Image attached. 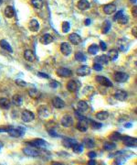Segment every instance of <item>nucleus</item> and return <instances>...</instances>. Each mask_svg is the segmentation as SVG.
Listing matches in <instances>:
<instances>
[{
    "label": "nucleus",
    "instance_id": "7ed1b4c3",
    "mask_svg": "<svg viewBox=\"0 0 137 165\" xmlns=\"http://www.w3.org/2000/svg\"><path fill=\"white\" fill-rule=\"evenodd\" d=\"M21 119L24 122L29 123V122H31L35 119V115H34L33 112H31L29 110H24L21 113Z\"/></svg>",
    "mask_w": 137,
    "mask_h": 165
},
{
    "label": "nucleus",
    "instance_id": "2eb2a0df",
    "mask_svg": "<svg viewBox=\"0 0 137 165\" xmlns=\"http://www.w3.org/2000/svg\"><path fill=\"white\" fill-rule=\"evenodd\" d=\"M76 73L79 76H87L91 73V68L87 65H82L80 68H78V70L76 71Z\"/></svg>",
    "mask_w": 137,
    "mask_h": 165
},
{
    "label": "nucleus",
    "instance_id": "412c9836",
    "mask_svg": "<svg viewBox=\"0 0 137 165\" xmlns=\"http://www.w3.org/2000/svg\"><path fill=\"white\" fill-rule=\"evenodd\" d=\"M77 7L80 10H87V9L90 8L91 4L88 0H79Z\"/></svg>",
    "mask_w": 137,
    "mask_h": 165
},
{
    "label": "nucleus",
    "instance_id": "393cba45",
    "mask_svg": "<svg viewBox=\"0 0 137 165\" xmlns=\"http://www.w3.org/2000/svg\"><path fill=\"white\" fill-rule=\"evenodd\" d=\"M11 106V102L9 101V99L2 97L0 98V107L3 109H8Z\"/></svg>",
    "mask_w": 137,
    "mask_h": 165
},
{
    "label": "nucleus",
    "instance_id": "473e14b6",
    "mask_svg": "<svg viewBox=\"0 0 137 165\" xmlns=\"http://www.w3.org/2000/svg\"><path fill=\"white\" fill-rule=\"evenodd\" d=\"M83 144L85 147L87 148H89V149H92L95 146V142L92 138H84L83 139Z\"/></svg>",
    "mask_w": 137,
    "mask_h": 165
},
{
    "label": "nucleus",
    "instance_id": "79ce46f5",
    "mask_svg": "<svg viewBox=\"0 0 137 165\" xmlns=\"http://www.w3.org/2000/svg\"><path fill=\"white\" fill-rule=\"evenodd\" d=\"M75 59H76V61H85L87 60V57H86V55H85L84 53H77L75 54Z\"/></svg>",
    "mask_w": 137,
    "mask_h": 165
},
{
    "label": "nucleus",
    "instance_id": "8fccbe9b",
    "mask_svg": "<svg viewBox=\"0 0 137 165\" xmlns=\"http://www.w3.org/2000/svg\"><path fill=\"white\" fill-rule=\"evenodd\" d=\"M38 75L40 76V77H42V78H45V79H48L49 78V75H48L47 73H41V72H39L38 73Z\"/></svg>",
    "mask_w": 137,
    "mask_h": 165
},
{
    "label": "nucleus",
    "instance_id": "a211bd4d",
    "mask_svg": "<svg viewBox=\"0 0 137 165\" xmlns=\"http://www.w3.org/2000/svg\"><path fill=\"white\" fill-rule=\"evenodd\" d=\"M53 41H54V38L51 34H45L42 37H40V43H42L44 45L51 44Z\"/></svg>",
    "mask_w": 137,
    "mask_h": 165
},
{
    "label": "nucleus",
    "instance_id": "9d476101",
    "mask_svg": "<svg viewBox=\"0 0 137 165\" xmlns=\"http://www.w3.org/2000/svg\"><path fill=\"white\" fill-rule=\"evenodd\" d=\"M80 83L78 81H75V80H70L68 82L67 84V89L70 91V92H76L79 88H80Z\"/></svg>",
    "mask_w": 137,
    "mask_h": 165
},
{
    "label": "nucleus",
    "instance_id": "0e129e2a",
    "mask_svg": "<svg viewBox=\"0 0 137 165\" xmlns=\"http://www.w3.org/2000/svg\"><path fill=\"white\" fill-rule=\"evenodd\" d=\"M2 3H3V2H2V0H0V5H1Z\"/></svg>",
    "mask_w": 137,
    "mask_h": 165
},
{
    "label": "nucleus",
    "instance_id": "c756f323",
    "mask_svg": "<svg viewBox=\"0 0 137 165\" xmlns=\"http://www.w3.org/2000/svg\"><path fill=\"white\" fill-rule=\"evenodd\" d=\"M108 58H109V60H111V61H115L117 58H118V56H119V53H118V50H115V49H113V50H111L110 52H109V53H108Z\"/></svg>",
    "mask_w": 137,
    "mask_h": 165
},
{
    "label": "nucleus",
    "instance_id": "423d86ee",
    "mask_svg": "<svg viewBox=\"0 0 137 165\" xmlns=\"http://www.w3.org/2000/svg\"><path fill=\"white\" fill-rule=\"evenodd\" d=\"M24 154H26L29 157H38L40 155V151L35 149L34 147H27L23 149Z\"/></svg>",
    "mask_w": 137,
    "mask_h": 165
},
{
    "label": "nucleus",
    "instance_id": "49530a36",
    "mask_svg": "<svg viewBox=\"0 0 137 165\" xmlns=\"http://www.w3.org/2000/svg\"><path fill=\"white\" fill-rule=\"evenodd\" d=\"M48 134H49V136H51V137H54V138L59 137V135L56 133V131H55V129H48Z\"/></svg>",
    "mask_w": 137,
    "mask_h": 165
},
{
    "label": "nucleus",
    "instance_id": "dca6fc26",
    "mask_svg": "<svg viewBox=\"0 0 137 165\" xmlns=\"http://www.w3.org/2000/svg\"><path fill=\"white\" fill-rule=\"evenodd\" d=\"M52 105L55 108H58V109H61L65 107V102L61 98L56 96L52 99Z\"/></svg>",
    "mask_w": 137,
    "mask_h": 165
},
{
    "label": "nucleus",
    "instance_id": "603ef678",
    "mask_svg": "<svg viewBox=\"0 0 137 165\" xmlns=\"http://www.w3.org/2000/svg\"><path fill=\"white\" fill-rule=\"evenodd\" d=\"M137 8H136V6H134L133 8H132V13H133V17L134 18H136V16H137V10H136Z\"/></svg>",
    "mask_w": 137,
    "mask_h": 165
},
{
    "label": "nucleus",
    "instance_id": "c85d7f7f",
    "mask_svg": "<svg viewBox=\"0 0 137 165\" xmlns=\"http://www.w3.org/2000/svg\"><path fill=\"white\" fill-rule=\"evenodd\" d=\"M0 46H1V48H3L4 50L9 52L10 53H13V50H12V48H11V45L6 40H1V41H0Z\"/></svg>",
    "mask_w": 137,
    "mask_h": 165
},
{
    "label": "nucleus",
    "instance_id": "13d9d810",
    "mask_svg": "<svg viewBox=\"0 0 137 165\" xmlns=\"http://www.w3.org/2000/svg\"><path fill=\"white\" fill-rule=\"evenodd\" d=\"M9 128V127H8ZM8 128H0V132H7Z\"/></svg>",
    "mask_w": 137,
    "mask_h": 165
},
{
    "label": "nucleus",
    "instance_id": "f8f14e48",
    "mask_svg": "<svg viewBox=\"0 0 137 165\" xmlns=\"http://www.w3.org/2000/svg\"><path fill=\"white\" fill-rule=\"evenodd\" d=\"M69 41L73 45H78L81 42V37L77 33H71L69 35Z\"/></svg>",
    "mask_w": 137,
    "mask_h": 165
},
{
    "label": "nucleus",
    "instance_id": "680f3d73",
    "mask_svg": "<svg viewBox=\"0 0 137 165\" xmlns=\"http://www.w3.org/2000/svg\"><path fill=\"white\" fill-rule=\"evenodd\" d=\"M130 1H131L132 3H133V4H136V2H137V0H130Z\"/></svg>",
    "mask_w": 137,
    "mask_h": 165
},
{
    "label": "nucleus",
    "instance_id": "052dcab7",
    "mask_svg": "<svg viewBox=\"0 0 137 165\" xmlns=\"http://www.w3.org/2000/svg\"><path fill=\"white\" fill-rule=\"evenodd\" d=\"M132 127V123H127L125 124V128H131Z\"/></svg>",
    "mask_w": 137,
    "mask_h": 165
},
{
    "label": "nucleus",
    "instance_id": "cd10ccee",
    "mask_svg": "<svg viewBox=\"0 0 137 165\" xmlns=\"http://www.w3.org/2000/svg\"><path fill=\"white\" fill-rule=\"evenodd\" d=\"M5 16L8 18H11L15 16V10L14 8L10 7V6H7L6 8H5Z\"/></svg>",
    "mask_w": 137,
    "mask_h": 165
},
{
    "label": "nucleus",
    "instance_id": "aec40b11",
    "mask_svg": "<svg viewBox=\"0 0 137 165\" xmlns=\"http://www.w3.org/2000/svg\"><path fill=\"white\" fill-rule=\"evenodd\" d=\"M38 113L39 115L41 117V118H48L49 115H51V112H49L48 108L46 107V106H41L39 107L38 109Z\"/></svg>",
    "mask_w": 137,
    "mask_h": 165
},
{
    "label": "nucleus",
    "instance_id": "e433bc0d",
    "mask_svg": "<svg viewBox=\"0 0 137 165\" xmlns=\"http://www.w3.org/2000/svg\"><path fill=\"white\" fill-rule=\"evenodd\" d=\"M111 24L109 20H105L103 22V34H107L110 30H111Z\"/></svg>",
    "mask_w": 137,
    "mask_h": 165
},
{
    "label": "nucleus",
    "instance_id": "a18cd8bd",
    "mask_svg": "<svg viewBox=\"0 0 137 165\" xmlns=\"http://www.w3.org/2000/svg\"><path fill=\"white\" fill-rule=\"evenodd\" d=\"M16 84H17L18 85L21 86V87H24V86L27 85V83L25 82L24 80H21V79H17V80H16Z\"/></svg>",
    "mask_w": 137,
    "mask_h": 165
},
{
    "label": "nucleus",
    "instance_id": "bf43d9fd",
    "mask_svg": "<svg viewBox=\"0 0 137 165\" xmlns=\"http://www.w3.org/2000/svg\"><path fill=\"white\" fill-rule=\"evenodd\" d=\"M51 165H63V164L60 163V162H58V161H53Z\"/></svg>",
    "mask_w": 137,
    "mask_h": 165
},
{
    "label": "nucleus",
    "instance_id": "5fc2aeb1",
    "mask_svg": "<svg viewBox=\"0 0 137 165\" xmlns=\"http://www.w3.org/2000/svg\"><path fill=\"white\" fill-rule=\"evenodd\" d=\"M136 31H137V29H136V27H134V28L132 30V33H133V35L134 36V38H136V37H137V33H136Z\"/></svg>",
    "mask_w": 137,
    "mask_h": 165
},
{
    "label": "nucleus",
    "instance_id": "ea45409f",
    "mask_svg": "<svg viewBox=\"0 0 137 165\" xmlns=\"http://www.w3.org/2000/svg\"><path fill=\"white\" fill-rule=\"evenodd\" d=\"M121 137H122L121 133L115 131V132H114L111 135H110L109 138H110V139H111V141H119V139H121Z\"/></svg>",
    "mask_w": 137,
    "mask_h": 165
},
{
    "label": "nucleus",
    "instance_id": "3c124183",
    "mask_svg": "<svg viewBox=\"0 0 137 165\" xmlns=\"http://www.w3.org/2000/svg\"><path fill=\"white\" fill-rule=\"evenodd\" d=\"M96 156H97V154H96L95 151H90L89 153H88V157H89L90 159H94Z\"/></svg>",
    "mask_w": 137,
    "mask_h": 165
},
{
    "label": "nucleus",
    "instance_id": "6e6d98bb",
    "mask_svg": "<svg viewBox=\"0 0 137 165\" xmlns=\"http://www.w3.org/2000/svg\"><path fill=\"white\" fill-rule=\"evenodd\" d=\"M88 165H96V161L93 159H91L88 162Z\"/></svg>",
    "mask_w": 137,
    "mask_h": 165
},
{
    "label": "nucleus",
    "instance_id": "6ab92c4d",
    "mask_svg": "<svg viewBox=\"0 0 137 165\" xmlns=\"http://www.w3.org/2000/svg\"><path fill=\"white\" fill-rule=\"evenodd\" d=\"M127 93L124 91V90H118L115 94H114V97L116 100H119V101H122V102H123V101H125L127 99Z\"/></svg>",
    "mask_w": 137,
    "mask_h": 165
},
{
    "label": "nucleus",
    "instance_id": "bb28decb",
    "mask_svg": "<svg viewBox=\"0 0 137 165\" xmlns=\"http://www.w3.org/2000/svg\"><path fill=\"white\" fill-rule=\"evenodd\" d=\"M109 61V58L107 55H101V56H98L97 58H95V61L96 63H100V64H107Z\"/></svg>",
    "mask_w": 137,
    "mask_h": 165
},
{
    "label": "nucleus",
    "instance_id": "2f4dec72",
    "mask_svg": "<svg viewBox=\"0 0 137 165\" xmlns=\"http://www.w3.org/2000/svg\"><path fill=\"white\" fill-rule=\"evenodd\" d=\"M40 95H41V94H40V92L39 90L35 89V88H31V89H29V95L30 97L34 98V99L40 98Z\"/></svg>",
    "mask_w": 137,
    "mask_h": 165
},
{
    "label": "nucleus",
    "instance_id": "de8ad7c7",
    "mask_svg": "<svg viewBox=\"0 0 137 165\" xmlns=\"http://www.w3.org/2000/svg\"><path fill=\"white\" fill-rule=\"evenodd\" d=\"M100 48H101V50H103V52H105V50H107V45H106V43L105 42H103V41H100Z\"/></svg>",
    "mask_w": 137,
    "mask_h": 165
},
{
    "label": "nucleus",
    "instance_id": "7c9ffc66",
    "mask_svg": "<svg viewBox=\"0 0 137 165\" xmlns=\"http://www.w3.org/2000/svg\"><path fill=\"white\" fill-rule=\"evenodd\" d=\"M109 118V113L107 111H101L96 114V118L99 120H106Z\"/></svg>",
    "mask_w": 137,
    "mask_h": 165
},
{
    "label": "nucleus",
    "instance_id": "b1692460",
    "mask_svg": "<svg viewBox=\"0 0 137 165\" xmlns=\"http://www.w3.org/2000/svg\"><path fill=\"white\" fill-rule=\"evenodd\" d=\"M12 103L13 105H15L16 107H20L23 104V98L20 95H14L13 97H12Z\"/></svg>",
    "mask_w": 137,
    "mask_h": 165
},
{
    "label": "nucleus",
    "instance_id": "864d4df0",
    "mask_svg": "<svg viewBox=\"0 0 137 165\" xmlns=\"http://www.w3.org/2000/svg\"><path fill=\"white\" fill-rule=\"evenodd\" d=\"M49 85H51V87H53V88H56V87H58V83L56 82V81H52L51 84H49Z\"/></svg>",
    "mask_w": 137,
    "mask_h": 165
},
{
    "label": "nucleus",
    "instance_id": "09e8293b",
    "mask_svg": "<svg viewBox=\"0 0 137 165\" xmlns=\"http://www.w3.org/2000/svg\"><path fill=\"white\" fill-rule=\"evenodd\" d=\"M122 14H123V10H120L119 12H117V13L115 14V16L114 17V20L117 21V20H118V18H119Z\"/></svg>",
    "mask_w": 137,
    "mask_h": 165
},
{
    "label": "nucleus",
    "instance_id": "4468645a",
    "mask_svg": "<svg viewBox=\"0 0 137 165\" xmlns=\"http://www.w3.org/2000/svg\"><path fill=\"white\" fill-rule=\"evenodd\" d=\"M76 143H78L76 139L71 138H63V141H62V145L68 149H72V147Z\"/></svg>",
    "mask_w": 137,
    "mask_h": 165
},
{
    "label": "nucleus",
    "instance_id": "72a5a7b5",
    "mask_svg": "<svg viewBox=\"0 0 137 165\" xmlns=\"http://www.w3.org/2000/svg\"><path fill=\"white\" fill-rule=\"evenodd\" d=\"M103 149L105 150H114V149H116V144L114 142H111V141H107L103 144Z\"/></svg>",
    "mask_w": 137,
    "mask_h": 165
},
{
    "label": "nucleus",
    "instance_id": "5701e85b",
    "mask_svg": "<svg viewBox=\"0 0 137 165\" xmlns=\"http://www.w3.org/2000/svg\"><path fill=\"white\" fill-rule=\"evenodd\" d=\"M29 29L31 31H33V32H37V31L39 30V29H40V23H39V21L36 20V19H32L29 22Z\"/></svg>",
    "mask_w": 137,
    "mask_h": 165
},
{
    "label": "nucleus",
    "instance_id": "a878e982",
    "mask_svg": "<svg viewBox=\"0 0 137 165\" xmlns=\"http://www.w3.org/2000/svg\"><path fill=\"white\" fill-rule=\"evenodd\" d=\"M77 107H78L79 111L83 112V111H86V110L89 109V105H88V103L86 102V101L81 100V101H79L78 104H77Z\"/></svg>",
    "mask_w": 137,
    "mask_h": 165
},
{
    "label": "nucleus",
    "instance_id": "1a4fd4ad",
    "mask_svg": "<svg viewBox=\"0 0 137 165\" xmlns=\"http://www.w3.org/2000/svg\"><path fill=\"white\" fill-rule=\"evenodd\" d=\"M56 73L59 76H60V77H70L72 75V71L65 67L59 68Z\"/></svg>",
    "mask_w": 137,
    "mask_h": 165
},
{
    "label": "nucleus",
    "instance_id": "58836bf2",
    "mask_svg": "<svg viewBox=\"0 0 137 165\" xmlns=\"http://www.w3.org/2000/svg\"><path fill=\"white\" fill-rule=\"evenodd\" d=\"M31 4L37 9H40L43 7V1L42 0H31Z\"/></svg>",
    "mask_w": 137,
    "mask_h": 165
},
{
    "label": "nucleus",
    "instance_id": "39448f33",
    "mask_svg": "<svg viewBox=\"0 0 137 165\" xmlns=\"http://www.w3.org/2000/svg\"><path fill=\"white\" fill-rule=\"evenodd\" d=\"M60 124L62 127L64 128H70V127L73 125V118L70 115H64L62 117L61 120H60Z\"/></svg>",
    "mask_w": 137,
    "mask_h": 165
},
{
    "label": "nucleus",
    "instance_id": "0eeeda50",
    "mask_svg": "<svg viewBox=\"0 0 137 165\" xmlns=\"http://www.w3.org/2000/svg\"><path fill=\"white\" fill-rule=\"evenodd\" d=\"M60 52L64 56H69L72 52V48L70 44L68 42H62L60 44Z\"/></svg>",
    "mask_w": 137,
    "mask_h": 165
},
{
    "label": "nucleus",
    "instance_id": "e2e57ef3",
    "mask_svg": "<svg viewBox=\"0 0 137 165\" xmlns=\"http://www.w3.org/2000/svg\"><path fill=\"white\" fill-rule=\"evenodd\" d=\"M3 147V144L1 143V142H0V149H1V148Z\"/></svg>",
    "mask_w": 137,
    "mask_h": 165
},
{
    "label": "nucleus",
    "instance_id": "ddd939ff",
    "mask_svg": "<svg viewBox=\"0 0 137 165\" xmlns=\"http://www.w3.org/2000/svg\"><path fill=\"white\" fill-rule=\"evenodd\" d=\"M88 119V118H87ZM87 119L86 120H79V122L77 123L76 125V128L79 131L81 132H85L88 130V128H89V124L87 122Z\"/></svg>",
    "mask_w": 137,
    "mask_h": 165
},
{
    "label": "nucleus",
    "instance_id": "6e6552de",
    "mask_svg": "<svg viewBox=\"0 0 137 165\" xmlns=\"http://www.w3.org/2000/svg\"><path fill=\"white\" fill-rule=\"evenodd\" d=\"M28 144H29L31 147H34V148H43L47 146V142L43 138H35L30 142H29Z\"/></svg>",
    "mask_w": 137,
    "mask_h": 165
},
{
    "label": "nucleus",
    "instance_id": "9b49d317",
    "mask_svg": "<svg viewBox=\"0 0 137 165\" xmlns=\"http://www.w3.org/2000/svg\"><path fill=\"white\" fill-rule=\"evenodd\" d=\"M95 79H96L97 83H99L100 84H102V85H104V86H107V87H111V86H113V83H111L108 78L104 77V76L99 75V76H97Z\"/></svg>",
    "mask_w": 137,
    "mask_h": 165
},
{
    "label": "nucleus",
    "instance_id": "f257e3e1",
    "mask_svg": "<svg viewBox=\"0 0 137 165\" xmlns=\"http://www.w3.org/2000/svg\"><path fill=\"white\" fill-rule=\"evenodd\" d=\"M7 133L9 136L13 137V138H19L21 136H23L25 134V129L23 127L19 126L17 127V128H13V127H9Z\"/></svg>",
    "mask_w": 137,
    "mask_h": 165
},
{
    "label": "nucleus",
    "instance_id": "4be33fe9",
    "mask_svg": "<svg viewBox=\"0 0 137 165\" xmlns=\"http://www.w3.org/2000/svg\"><path fill=\"white\" fill-rule=\"evenodd\" d=\"M24 57L28 61H30V62L34 61L35 59H36V55H35V53L32 52L31 50H25Z\"/></svg>",
    "mask_w": 137,
    "mask_h": 165
},
{
    "label": "nucleus",
    "instance_id": "f3484780",
    "mask_svg": "<svg viewBox=\"0 0 137 165\" xmlns=\"http://www.w3.org/2000/svg\"><path fill=\"white\" fill-rule=\"evenodd\" d=\"M117 7L114 4H107L103 7V12L107 15H111L116 12Z\"/></svg>",
    "mask_w": 137,
    "mask_h": 165
},
{
    "label": "nucleus",
    "instance_id": "4c0bfd02",
    "mask_svg": "<svg viewBox=\"0 0 137 165\" xmlns=\"http://www.w3.org/2000/svg\"><path fill=\"white\" fill-rule=\"evenodd\" d=\"M72 150L73 152H75V153H81V152L83 151V145L82 144H80V143H76L75 145H74L72 147Z\"/></svg>",
    "mask_w": 137,
    "mask_h": 165
},
{
    "label": "nucleus",
    "instance_id": "f03ea898",
    "mask_svg": "<svg viewBox=\"0 0 137 165\" xmlns=\"http://www.w3.org/2000/svg\"><path fill=\"white\" fill-rule=\"evenodd\" d=\"M121 139L123 141V144L127 147H131V148L136 147V144H137L136 138H133V137H129V136H122Z\"/></svg>",
    "mask_w": 137,
    "mask_h": 165
},
{
    "label": "nucleus",
    "instance_id": "a19ab883",
    "mask_svg": "<svg viewBox=\"0 0 137 165\" xmlns=\"http://www.w3.org/2000/svg\"><path fill=\"white\" fill-rule=\"evenodd\" d=\"M120 24H122V25H125V24H127L128 23V21H129V18H128V16H126V15H122L119 18H118V20H117Z\"/></svg>",
    "mask_w": 137,
    "mask_h": 165
},
{
    "label": "nucleus",
    "instance_id": "c9c22d12",
    "mask_svg": "<svg viewBox=\"0 0 137 165\" xmlns=\"http://www.w3.org/2000/svg\"><path fill=\"white\" fill-rule=\"evenodd\" d=\"M87 122H88V124H91V127L94 129H101L103 127L102 123H98L97 121H94V120H92V119H87Z\"/></svg>",
    "mask_w": 137,
    "mask_h": 165
},
{
    "label": "nucleus",
    "instance_id": "20e7f679",
    "mask_svg": "<svg viewBox=\"0 0 137 165\" xmlns=\"http://www.w3.org/2000/svg\"><path fill=\"white\" fill-rule=\"evenodd\" d=\"M114 80L118 83H125L129 79V75L123 72H116L114 73Z\"/></svg>",
    "mask_w": 137,
    "mask_h": 165
},
{
    "label": "nucleus",
    "instance_id": "4d7b16f0",
    "mask_svg": "<svg viewBox=\"0 0 137 165\" xmlns=\"http://www.w3.org/2000/svg\"><path fill=\"white\" fill-rule=\"evenodd\" d=\"M84 23H85L86 26H89V25L91 24V19H90V18H87V19H85Z\"/></svg>",
    "mask_w": 137,
    "mask_h": 165
},
{
    "label": "nucleus",
    "instance_id": "c03bdc74",
    "mask_svg": "<svg viewBox=\"0 0 137 165\" xmlns=\"http://www.w3.org/2000/svg\"><path fill=\"white\" fill-rule=\"evenodd\" d=\"M92 68H93V70H95V71H98V72H101L102 70H103V65L102 64H100V63H94V64L92 65Z\"/></svg>",
    "mask_w": 137,
    "mask_h": 165
},
{
    "label": "nucleus",
    "instance_id": "f704fd0d",
    "mask_svg": "<svg viewBox=\"0 0 137 165\" xmlns=\"http://www.w3.org/2000/svg\"><path fill=\"white\" fill-rule=\"evenodd\" d=\"M99 50V45L97 44H92L89 48H88V53L92 55H95L98 53Z\"/></svg>",
    "mask_w": 137,
    "mask_h": 165
},
{
    "label": "nucleus",
    "instance_id": "37998d69",
    "mask_svg": "<svg viewBox=\"0 0 137 165\" xmlns=\"http://www.w3.org/2000/svg\"><path fill=\"white\" fill-rule=\"evenodd\" d=\"M70 29V24L68 22V21H64L62 23V31L64 33H67Z\"/></svg>",
    "mask_w": 137,
    "mask_h": 165
}]
</instances>
